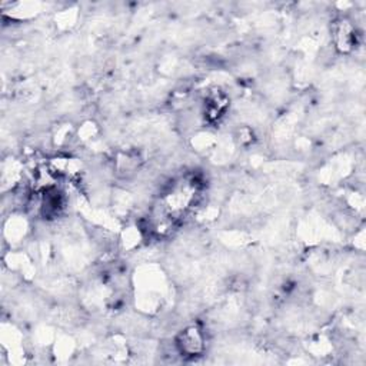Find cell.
I'll use <instances>...</instances> for the list:
<instances>
[{"instance_id": "1", "label": "cell", "mask_w": 366, "mask_h": 366, "mask_svg": "<svg viewBox=\"0 0 366 366\" xmlns=\"http://www.w3.org/2000/svg\"><path fill=\"white\" fill-rule=\"evenodd\" d=\"M205 342L203 330L198 325H192L179 333L176 339V347L185 356H196L203 352Z\"/></svg>"}, {"instance_id": "2", "label": "cell", "mask_w": 366, "mask_h": 366, "mask_svg": "<svg viewBox=\"0 0 366 366\" xmlns=\"http://www.w3.org/2000/svg\"><path fill=\"white\" fill-rule=\"evenodd\" d=\"M335 45L340 52H347L356 45L355 28L347 21H339L335 24Z\"/></svg>"}]
</instances>
